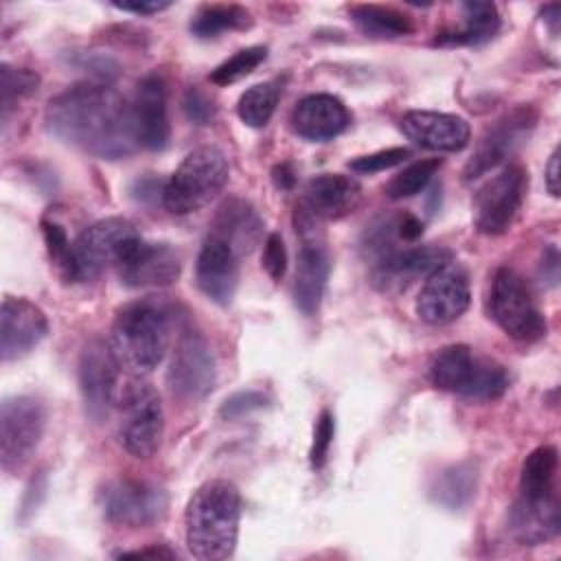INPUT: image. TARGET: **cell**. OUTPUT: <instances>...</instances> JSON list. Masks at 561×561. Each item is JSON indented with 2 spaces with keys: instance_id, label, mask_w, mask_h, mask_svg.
<instances>
[{
  "instance_id": "1",
  "label": "cell",
  "mask_w": 561,
  "mask_h": 561,
  "mask_svg": "<svg viewBox=\"0 0 561 561\" xmlns=\"http://www.w3.org/2000/svg\"><path fill=\"white\" fill-rule=\"evenodd\" d=\"M46 123L57 138L96 158L118 160L138 147L129 101L107 81L79 83L50 99Z\"/></svg>"
},
{
  "instance_id": "2",
  "label": "cell",
  "mask_w": 561,
  "mask_h": 561,
  "mask_svg": "<svg viewBox=\"0 0 561 561\" xmlns=\"http://www.w3.org/2000/svg\"><path fill=\"white\" fill-rule=\"evenodd\" d=\"M241 519L239 489L228 480L204 482L191 497L184 526L195 559L219 561L234 552Z\"/></svg>"
},
{
  "instance_id": "3",
  "label": "cell",
  "mask_w": 561,
  "mask_h": 561,
  "mask_svg": "<svg viewBox=\"0 0 561 561\" xmlns=\"http://www.w3.org/2000/svg\"><path fill=\"white\" fill-rule=\"evenodd\" d=\"M110 351L123 373L142 377L164 357L169 346V313L156 300L125 305L110 331Z\"/></svg>"
},
{
  "instance_id": "4",
  "label": "cell",
  "mask_w": 561,
  "mask_h": 561,
  "mask_svg": "<svg viewBox=\"0 0 561 561\" xmlns=\"http://www.w3.org/2000/svg\"><path fill=\"white\" fill-rule=\"evenodd\" d=\"M430 381L454 394L491 401L508 390L511 377L502 364L473 355L467 344H451L432 357Z\"/></svg>"
},
{
  "instance_id": "5",
  "label": "cell",
  "mask_w": 561,
  "mask_h": 561,
  "mask_svg": "<svg viewBox=\"0 0 561 561\" xmlns=\"http://www.w3.org/2000/svg\"><path fill=\"white\" fill-rule=\"evenodd\" d=\"M228 171V160L217 147L193 149L162 186L164 208L173 215L199 210L226 186Z\"/></svg>"
},
{
  "instance_id": "6",
  "label": "cell",
  "mask_w": 561,
  "mask_h": 561,
  "mask_svg": "<svg viewBox=\"0 0 561 561\" xmlns=\"http://www.w3.org/2000/svg\"><path fill=\"white\" fill-rule=\"evenodd\" d=\"M138 237L131 221L123 217H107L85 228L70 245L64 276L75 283L96 278L105 267L116 265L125 245Z\"/></svg>"
},
{
  "instance_id": "7",
  "label": "cell",
  "mask_w": 561,
  "mask_h": 561,
  "mask_svg": "<svg viewBox=\"0 0 561 561\" xmlns=\"http://www.w3.org/2000/svg\"><path fill=\"white\" fill-rule=\"evenodd\" d=\"M123 408L121 445L134 458H149L156 454L164 432V412L160 394L140 377H129L121 386L118 401Z\"/></svg>"
},
{
  "instance_id": "8",
  "label": "cell",
  "mask_w": 561,
  "mask_h": 561,
  "mask_svg": "<svg viewBox=\"0 0 561 561\" xmlns=\"http://www.w3.org/2000/svg\"><path fill=\"white\" fill-rule=\"evenodd\" d=\"M489 311L495 324L513 340L533 342L546 335V318L535 305L524 278L511 270L500 267L491 283Z\"/></svg>"
},
{
  "instance_id": "9",
  "label": "cell",
  "mask_w": 561,
  "mask_h": 561,
  "mask_svg": "<svg viewBox=\"0 0 561 561\" xmlns=\"http://www.w3.org/2000/svg\"><path fill=\"white\" fill-rule=\"evenodd\" d=\"M99 504L107 522L142 528L158 522L167 511L162 486L138 478H114L99 491Z\"/></svg>"
},
{
  "instance_id": "10",
  "label": "cell",
  "mask_w": 561,
  "mask_h": 561,
  "mask_svg": "<svg viewBox=\"0 0 561 561\" xmlns=\"http://www.w3.org/2000/svg\"><path fill=\"white\" fill-rule=\"evenodd\" d=\"M526 171L519 164H508L486 180L473 195V224L482 234H504L515 221L524 193Z\"/></svg>"
},
{
  "instance_id": "11",
  "label": "cell",
  "mask_w": 561,
  "mask_h": 561,
  "mask_svg": "<svg viewBox=\"0 0 561 561\" xmlns=\"http://www.w3.org/2000/svg\"><path fill=\"white\" fill-rule=\"evenodd\" d=\"M44 408L37 399L20 394L0 405V462L4 471L20 469L37 449L44 434Z\"/></svg>"
},
{
  "instance_id": "12",
  "label": "cell",
  "mask_w": 561,
  "mask_h": 561,
  "mask_svg": "<svg viewBox=\"0 0 561 561\" xmlns=\"http://www.w3.org/2000/svg\"><path fill=\"white\" fill-rule=\"evenodd\" d=\"M362 197V186L355 178L342 173H322L307 182L298 204L294 224H313L340 219L348 215Z\"/></svg>"
},
{
  "instance_id": "13",
  "label": "cell",
  "mask_w": 561,
  "mask_h": 561,
  "mask_svg": "<svg viewBox=\"0 0 561 561\" xmlns=\"http://www.w3.org/2000/svg\"><path fill=\"white\" fill-rule=\"evenodd\" d=\"M169 388L184 401L204 399L215 386V357L208 342L197 331H184L178 337L167 373Z\"/></svg>"
},
{
  "instance_id": "14",
  "label": "cell",
  "mask_w": 561,
  "mask_h": 561,
  "mask_svg": "<svg viewBox=\"0 0 561 561\" xmlns=\"http://www.w3.org/2000/svg\"><path fill=\"white\" fill-rule=\"evenodd\" d=\"M469 300L471 291L467 272L458 263L449 261L427 276L416 300V313L432 327H445L467 311Z\"/></svg>"
},
{
  "instance_id": "15",
  "label": "cell",
  "mask_w": 561,
  "mask_h": 561,
  "mask_svg": "<svg viewBox=\"0 0 561 561\" xmlns=\"http://www.w3.org/2000/svg\"><path fill=\"white\" fill-rule=\"evenodd\" d=\"M79 386L90 419L103 421L121 392V368L107 342L92 340L81 351Z\"/></svg>"
},
{
  "instance_id": "16",
  "label": "cell",
  "mask_w": 561,
  "mask_h": 561,
  "mask_svg": "<svg viewBox=\"0 0 561 561\" xmlns=\"http://www.w3.org/2000/svg\"><path fill=\"white\" fill-rule=\"evenodd\" d=\"M116 274L127 287H167L180 276V254L169 243L134 237L116 261Z\"/></svg>"
},
{
  "instance_id": "17",
  "label": "cell",
  "mask_w": 561,
  "mask_h": 561,
  "mask_svg": "<svg viewBox=\"0 0 561 561\" xmlns=\"http://www.w3.org/2000/svg\"><path fill=\"white\" fill-rule=\"evenodd\" d=\"M535 121H537V114L528 105L517 107V110L508 112L506 116H502L500 121H495L482 134L473 156L465 164V171H462L465 180L471 182V180L484 175L489 169L504 162L517 149V145L530 134V129L535 127Z\"/></svg>"
},
{
  "instance_id": "18",
  "label": "cell",
  "mask_w": 561,
  "mask_h": 561,
  "mask_svg": "<svg viewBox=\"0 0 561 561\" xmlns=\"http://www.w3.org/2000/svg\"><path fill=\"white\" fill-rule=\"evenodd\" d=\"M451 261V252L438 245L397 248L373 263V285L386 294L408 289L416 278L430 276L436 267Z\"/></svg>"
},
{
  "instance_id": "19",
  "label": "cell",
  "mask_w": 561,
  "mask_h": 561,
  "mask_svg": "<svg viewBox=\"0 0 561 561\" xmlns=\"http://www.w3.org/2000/svg\"><path fill=\"white\" fill-rule=\"evenodd\" d=\"M48 333L46 313L31 300L7 296L0 311V355L13 362L31 353Z\"/></svg>"
},
{
  "instance_id": "20",
  "label": "cell",
  "mask_w": 561,
  "mask_h": 561,
  "mask_svg": "<svg viewBox=\"0 0 561 561\" xmlns=\"http://www.w3.org/2000/svg\"><path fill=\"white\" fill-rule=\"evenodd\" d=\"M131 107V125L138 147L149 151L164 149L169 142V116H167V90L158 75H147L138 88Z\"/></svg>"
},
{
  "instance_id": "21",
  "label": "cell",
  "mask_w": 561,
  "mask_h": 561,
  "mask_svg": "<svg viewBox=\"0 0 561 561\" xmlns=\"http://www.w3.org/2000/svg\"><path fill=\"white\" fill-rule=\"evenodd\" d=\"M195 278L197 287L208 300L217 302L219 307H228L239 285L237 252L226 241L208 234L197 254Z\"/></svg>"
},
{
  "instance_id": "22",
  "label": "cell",
  "mask_w": 561,
  "mask_h": 561,
  "mask_svg": "<svg viewBox=\"0 0 561 561\" xmlns=\"http://www.w3.org/2000/svg\"><path fill=\"white\" fill-rule=\"evenodd\" d=\"M320 230L300 234L302 245L296 256V276H294V302L305 316L318 313L331 270L329 252L318 234Z\"/></svg>"
},
{
  "instance_id": "23",
  "label": "cell",
  "mask_w": 561,
  "mask_h": 561,
  "mask_svg": "<svg viewBox=\"0 0 561 561\" xmlns=\"http://www.w3.org/2000/svg\"><path fill=\"white\" fill-rule=\"evenodd\" d=\"M403 134L416 145L432 151H460L469 145L471 129L462 116L412 110L401 118Z\"/></svg>"
},
{
  "instance_id": "24",
  "label": "cell",
  "mask_w": 561,
  "mask_h": 561,
  "mask_svg": "<svg viewBox=\"0 0 561 561\" xmlns=\"http://www.w3.org/2000/svg\"><path fill=\"white\" fill-rule=\"evenodd\" d=\"M289 123L300 138L324 142L348 127L351 114L333 94H309L294 105Z\"/></svg>"
},
{
  "instance_id": "25",
  "label": "cell",
  "mask_w": 561,
  "mask_h": 561,
  "mask_svg": "<svg viewBox=\"0 0 561 561\" xmlns=\"http://www.w3.org/2000/svg\"><path fill=\"white\" fill-rule=\"evenodd\" d=\"M561 504L559 493L543 500L517 497L508 511V533L522 546H539L559 535Z\"/></svg>"
},
{
  "instance_id": "26",
  "label": "cell",
  "mask_w": 561,
  "mask_h": 561,
  "mask_svg": "<svg viewBox=\"0 0 561 561\" xmlns=\"http://www.w3.org/2000/svg\"><path fill=\"white\" fill-rule=\"evenodd\" d=\"M210 234L226 241L237 256L248 254L263 234V219L248 202L228 199L217 210Z\"/></svg>"
},
{
  "instance_id": "27",
  "label": "cell",
  "mask_w": 561,
  "mask_h": 561,
  "mask_svg": "<svg viewBox=\"0 0 561 561\" xmlns=\"http://www.w3.org/2000/svg\"><path fill=\"white\" fill-rule=\"evenodd\" d=\"M500 28V11L493 2H462V26L440 33L434 46H476L489 42Z\"/></svg>"
},
{
  "instance_id": "28",
  "label": "cell",
  "mask_w": 561,
  "mask_h": 561,
  "mask_svg": "<svg viewBox=\"0 0 561 561\" xmlns=\"http://www.w3.org/2000/svg\"><path fill=\"white\" fill-rule=\"evenodd\" d=\"M557 471H559V454L552 445H541L533 449L519 476V497L526 500H543L557 495Z\"/></svg>"
},
{
  "instance_id": "29",
  "label": "cell",
  "mask_w": 561,
  "mask_h": 561,
  "mask_svg": "<svg viewBox=\"0 0 561 561\" xmlns=\"http://www.w3.org/2000/svg\"><path fill=\"white\" fill-rule=\"evenodd\" d=\"M353 24L373 37H403L414 31L410 15L383 4H353L348 7Z\"/></svg>"
},
{
  "instance_id": "30",
  "label": "cell",
  "mask_w": 561,
  "mask_h": 561,
  "mask_svg": "<svg viewBox=\"0 0 561 561\" xmlns=\"http://www.w3.org/2000/svg\"><path fill=\"white\" fill-rule=\"evenodd\" d=\"M283 81L270 79L248 88L237 103V114L248 127H265L280 101Z\"/></svg>"
},
{
  "instance_id": "31",
  "label": "cell",
  "mask_w": 561,
  "mask_h": 561,
  "mask_svg": "<svg viewBox=\"0 0 561 561\" xmlns=\"http://www.w3.org/2000/svg\"><path fill=\"white\" fill-rule=\"evenodd\" d=\"M250 24V13L239 4H206L191 20V33L195 37L208 39L226 31L245 28Z\"/></svg>"
},
{
  "instance_id": "32",
  "label": "cell",
  "mask_w": 561,
  "mask_h": 561,
  "mask_svg": "<svg viewBox=\"0 0 561 561\" xmlns=\"http://www.w3.org/2000/svg\"><path fill=\"white\" fill-rule=\"evenodd\" d=\"M440 169V160L438 158H425V160H416L410 167H405L403 171H399L386 186V195L390 199H403V197H412L416 193H421L430 180L434 178V173Z\"/></svg>"
},
{
  "instance_id": "33",
  "label": "cell",
  "mask_w": 561,
  "mask_h": 561,
  "mask_svg": "<svg viewBox=\"0 0 561 561\" xmlns=\"http://www.w3.org/2000/svg\"><path fill=\"white\" fill-rule=\"evenodd\" d=\"M39 88V77L26 68H13L9 64L0 66V105L2 118L7 121L13 103L31 96Z\"/></svg>"
},
{
  "instance_id": "34",
  "label": "cell",
  "mask_w": 561,
  "mask_h": 561,
  "mask_svg": "<svg viewBox=\"0 0 561 561\" xmlns=\"http://www.w3.org/2000/svg\"><path fill=\"white\" fill-rule=\"evenodd\" d=\"M267 57V48L265 46H248L237 50L232 57H228L224 64H219L213 72H210V81L215 85H230L241 81L243 77H248L252 70H256Z\"/></svg>"
},
{
  "instance_id": "35",
  "label": "cell",
  "mask_w": 561,
  "mask_h": 561,
  "mask_svg": "<svg viewBox=\"0 0 561 561\" xmlns=\"http://www.w3.org/2000/svg\"><path fill=\"white\" fill-rule=\"evenodd\" d=\"M473 486H476V473L469 467H465V465L451 467L449 471H445L440 476L438 486H436V497L445 506L456 508L471 497Z\"/></svg>"
},
{
  "instance_id": "36",
  "label": "cell",
  "mask_w": 561,
  "mask_h": 561,
  "mask_svg": "<svg viewBox=\"0 0 561 561\" xmlns=\"http://www.w3.org/2000/svg\"><path fill=\"white\" fill-rule=\"evenodd\" d=\"M405 158H410V149L405 147H390V149H381L368 156H359L355 160L348 162V169L355 173H379L386 169H392L397 164H401Z\"/></svg>"
},
{
  "instance_id": "37",
  "label": "cell",
  "mask_w": 561,
  "mask_h": 561,
  "mask_svg": "<svg viewBox=\"0 0 561 561\" xmlns=\"http://www.w3.org/2000/svg\"><path fill=\"white\" fill-rule=\"evenodd\" d=\"M333 434H335V421L333 414L329 410H322L316 427H313V440H311V451H309V460L313 469H322L327 458H329V449L333 443Z\"/></svg>"
},
{
  "instance_id": "38",
  "label": "cell",
  "mask_w": 561,
  "mask_h": 561,
  "mask_svg": "<svg viewBox=\"0 0 561 561\" xmlns=\"http://www.w3.org/2000/svg\"><path fill=\"white\" fill-rule=\"evenodd\" d=\"M42 234H44V241H46V248H48V254L50 259L57 263V267L64 272L66 265H68V256H70V241L64 232V228L55 221H42Z\"/></svg>"
},
{
  "instance_id": "39",
  "label": "cell",
  "mask_w": 561,
  "mask_h": 561,
  "mask_svg": "<svg viewBox=\"0 0 561 561\" xmlns=\"http://www.w3.org/2000/svg\"><path fill=\"white\" fill-rule=\"evenodd\" d=\"M182 107H184V114L188 121L197 123V125H208L217 110H215V103L197 88H188L184 99H182Z\"/></svg>"
},
{
  "instance_id": "40",
  "label": "cell",
  "mask_w": 561,
  "mask_h": 561,
  "mask_svg": "<svg viewBox=\"0 0 561 561\" xmlns=\"http://www.w3.org/2000/svg\"><path fill=\"white\" fill-rule=\"evenodd\" d=\"M263 267L267 270L272 280H280L287 272V250L283 243V237L272 232L265 239V248H263Z\"/></svg>"
},
{
  "instance_id": "41",
  "label": "cell",
  "mask_w": 561,
  "mask_h": 561,
  "mask_svg": "<svg viewBox=\"0 0 561 561\" xmlns=\"http://www.w3.org/2000/svg\"><path fill=\"white\" fill-rule=\"evenodd\" d=\"M265 403V397L256 390H245V392H237L232 397H228L219 410V414L224 419H239L256 408H261Z\"/></svg>"
},
{
  "instance_id": "42",
  "label": "cell",
  "mask_w": 561,
  "mask_h": 561,
  "mask_svg": "<svg viewBox=\"0 0 561 561\" xmlns=\"http://www.w3.org/2000/svg\"><path fill=\"white\" fill-rule=\"evenodd\" d=\"M423 234V224L414 215H399V239L403 243H412Z\"/></svg>"
},
{
  "instance_id": "43",
  "label": "cell",
  "mask_w": 561,
  "mask_h": 561,
  "mask_svg": "<svg viewBox=\"0 0 561 561\" xmlns=\"http://www.w3.org/2000/svg\"><path fill=\"white\" fill-rule=\"evenodd\" d=\"M114 7L121 11H127V13H136V15H153V13L169 9L171 2H114Z\"/></svg>"
},
{
  "instance_id": "44",
  "label": "cell",
  "mask_w": 561,
  "mask_h": 561,
  "mask_svg": "<svg viewBox=\"0 0 561 561\" xmlns=\"http://www.w3.org/2000/svg\"><path fill=\"white\" fill-rule=\"evenodd\" d=\"M546 186L552 197H559V147L550 153V160L546 164Z\"/></svg>"
},
{
  "instance_id": "45",
  "label": "cell",
  "mask_w": 561,
  "mask_h": 561,
  "mask_svg": "<svg viewBox=\"0 0 561 561\" xmlns=\"http://www.w3.org/2000/svg\"><path fill=\"white\" fill-rule=\"evenodd\" d=\"M272 180H274L276 188L287 191V188H291V186H294L296 175H294V171H291V167H289V164H276V167L272 169Z\"/></svg>"
},
{
  "instance_id": "46",
  "label": "cell",
  "mask_w": 561,
  "mask_h": 561,
  "mask_svg": "<svg viewBox=\"0 0 561 561\" xmlns=\"http://www.w3.org/2000/svg\"><path fill=\"white\" fill-rule=\"evenodd\" d=\"M121 557H167V559H173L175 552L164 548V546H151V548H142V550H131V552H121Z\"/></svg>"
},
{
  "instance_id": "47",
  "label": "cell",
  "mask_w": 561,
  "mask_h": 561,
  "mask_svg": "<svg viewBox=\"0 0 561 561\" xmlns=\"http://www.w3.org/2000/svg\"><path fill=\"white\" fill-rule=\"evenodd\" d=\"M541 15H543V20L550 24V31L557 35V31H559V4L552 2V4L543 7Z\"/></svg>"
}]
</instances>
